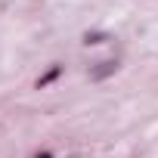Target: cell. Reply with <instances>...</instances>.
I'll return each instance as SVG.
<instances>
[{
	"label": "cell",
	"instance_id": "4",
	"mask_svg": "<svg viewBox=\"0 0 158 158\" xmlns=\"http://www.w3.org/2000/svg\"><path fill=\"white\" fill-rule=\"evenodd\" d=\"M37 158H53V155H50V152H40V155H37Z\"/></svg>",
	"mask_w": 158,
	"mask_h": 158
},
{
	"label": "cell",
	"instance_id": "1",
	"mask_svg": "<svg viewBox=\"0 0 158 158\" xmlns=\"http://www.w3.org/2000/svg\"><path fill=\"white\" fill-rule=\"evenodd\" d=\"M115 68H118V62H99V68L90 71V77H93V81H102V77L115 74Z\"/></svg>",
	"mask_w": 158,
	"mask_h": 158
},
{
	"label": "cell",
	"instance_id": "2",
	"mask_svg": "<svg viewBox=\"0 0 158 158\" xmlns=\"http://www.w3.org/2000/svg\"><path fill=\"white\" fill-rule=\"evenodd\" d=\"M59 74H62V65H50V71L37 77V87H40V90H44V87H50V84L56 81V77H59Z\"/></svg>",
	"mask_w": 158,
	"mask_h": 158
},
{
	"label": "cell",
	"instance_id": "3",
	"mask_svg": "<svg viewBox=\"0 0 158 158\" xmlns=\"http://www.w3.org/2000/svg\"><path fill=\"white\" fill-rule=\"evenodd\" d=\"M106 40V34H87L84 37V44H102Z\"/></svg>",
	"mask_w": 158,
	"mask_h": 158
}]
</instances>
